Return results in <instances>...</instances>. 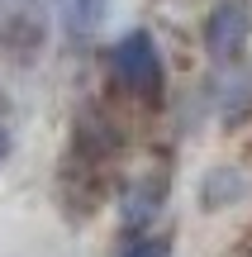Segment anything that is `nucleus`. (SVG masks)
<instances>
[{"label": "nucleus", "instance_id": "obj_1", "mask_svg": "<svg viewBox=\"0 0 252 257\" xmlns=\"http://www.w3.org/2000/svg\"><path fill=\"white\" fill-rule=\"evenodd\" d=\"M110 72H114V81H119L124 91H133V95H157L162 81H167V67H162L157 38H152L148 29L124 34L119 43L110 48Z\"/></svg>", "mask_w": 252, "mask_h": 257}, {"label": "nucleus", "instance_id": "obj_2", "mask_svg": "<svg viewBox=\"0 0 252 257\" xmlns=\"http://www.w3.org/2000/svg\"><path fill=\"white\" fill-rule=\"evenodd\" d=\"M247 38H252V0H219L205 15V53L214 62L238 57Z\"/></svg>", "mask_w": 252, "mask_h": 257}, {"label": "nucleus", "instance_id": "obj_3", "mask_svg": "<svg viewBox=\"0 0 252 257\" xmlns=\"http://www.w3.org/2000/svg\"><path fill=\"white\" fill-rule=\"evenodd\" d=\"M105 15H110V0H62V24H67V38L72 43L91 38L105 24Z\"/></svg>", "mask_w": 252, "mask_h": 257}, {"label": "nucleus", "instance_id": "obj_4", "mask_svg": "<svg viewBox=\"0 0 252 257\" xmlns=\"http://www.w3.org/2000/svg\"><path fill=\"white\" fill-rule=\"evenodd\" d=\"M243 191H247V186H243V176H238L233 167H219V172H209L205 186H200V195H205L209 210H224V205H233Z\"/></svg>", "mask_w": 252, "mask_h": 257}, {"label": "nucleus", "instance_id": "obj_5", "mask_svg": "<svg viewBox=\"0 0 252 257\" xmlns=\"http://www.w3.org/2000/svg\"><path fill=\"white\" fill-rule=\"evenodd\" d=\"M124 224L129 229H143V224L157 214V186H133V191H124Z\"/></svg>", "mask_w": 252, "mask_h": 257}, {"label": "nucleus", "instance_id": "obj_6", "mask_svg": "<svg viewBox=\"0 0 252 257\" xmlns=\"http://www.w3.org/2000/svg\"><path fill=\"white\" fill-rule=\"evenodd\" d=\"M119 257H171V238H157V233H148V238H133Z\"/></svg>", "mask_w": 252, "mask_h": 257}, {"label": "nucleus", "instance_id": "obj_7", "mask_svg": "<svg viewBox=\"0 0 252 257\" xmlns=\"http://www.w3.org/2000/svg\"><path fill=\"white\" fill-rule=\"evenodd\" d=\"M5 157H10V128L0 124V162H5Z\"/></svg>", "mask_w": 252, "mask_h": 257}]
</instances>
